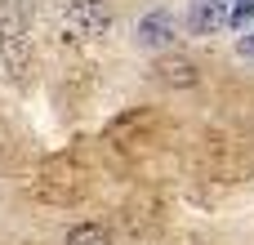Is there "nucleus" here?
<instances>
[{
  "label": "nucleus",
  "instance_id": "obj_8",
  "mask_svg": "<svg viewBox=\"0 0 254 245\" xmlns=\"http://www.w3.org/2000/svg\"><path fill=\"white\" fill-rule=\"evenodd\" d=\"M254 18V0H232V22H246Z\"/></svg>",
  "mask_w": 254,
  "mask_h": 245
},
{
  "label": "nucleus",
  "instance_id": "obj_6",
  "mask_svg": "<svg viewBox=\"0 0 254 245\" xmlns=\"http://www.w3.org/2000/svg\"><path fill=\"white\" fill-rule=\"evenodd\" d=\"M188 22H192V31H196V36H205V31L223 27V22H228V0H196Z\"/></svg>",
  "mask_w": 254,
  "mask_h": 245
},
{
  "label": "nucleus",
  "instance_id": "obj_9",
  "mask_svg": "<svg viewBox=\"0 0 254 245\" xmlns=\"http://www.w3.org/2000/svg\"><path fill=\"white\" fill-rule=\"evenodd\" d=\"M237 49H241V58H254V31H250V36H241V40H237Z\"/></svg>",
  "mask_w": 254,
  "mask_h": 245
},
{
  "label": "nucleus",
  "instance_id": "obj_2",
  "mask_svg": "<svg viewBox=\"0 0 254 245\" xmlns=\"http://www.w3.org/2000/svg\"><path fill=\"white\" fill-rule=\"evenodd\" d=\"M152 76H156L161 85H170V89H192V85L201 80L196 62H192V58H179V54L156 58V62H152Z\"/></svg>",
  "mask_w": 254,
  "mask_h": 245
},
{
  "label": "nucleus",
  "instance_id": "obj_1",
  "mask_svg": "<svg viewBox=\"0 0 254 245\" xmlns=\"http://www.w3.org/2000/svg\"><path fill=\"white\" fill-rule=\"evenodd\" d=\"M112 27V4L107 0H63V31L71 40H94Z\"/></svg>",
  "mask_w": 254,
  "mask_h": 245
},
{
  "label": "nucleus",
  "instance_id": "obj_7",
  "mask_svg": "<svg viewBox=\"0 0 254 245\" xmlns=\"http://www.w3.org/2000/svg\"><path fill=\"white\" fill-rule=\"evenodd\" d=\"M67 245H112V232L98 228V223H76L67 232Z\"/></svg>",
  "mask_w": 254,
  "mask_h": 245
},
{
  "label": "nucleus",
  "instance_id": "obj_3",
  "mask_svg": "<svg viewBox=\"0 0 254 245\" xmlns=\"http://www.w3.org/2000/svg\"><path fill=\"white\" fill-rule=\"evenodd\" d=\"M31 67V40L27 36H0V80H18Z\"/></svg>",
  "mask_w": 254,
  "mask_h": 245
},
{
  "label": "nucleus",
  "instance_id": "obj_5",
  "mask_svg": "<svg viewBox=\"0 0 254 245\" xmlns=\"http://www.w3.org/2000/svg\"><path fill=\"white\" fill-rule=\"evenodd\" d=\"M36 18V0H0V36H27Z\"/></svg>",
  "mask_w": 254,
  "mask_h": 245
},
{
  "label": "nucleus",
  "instance_id": "obj_4",
  "mask_svg": "<svg viewBox=\"0 0 254 245\" xmlns=\"http://www.w3.org/2000/svg\"><path fill=\"white\" fill-rule=\"evenodd\" d=\"M170 40H174V18L165 9H152L138 18V45L143 49H165Z\"/></svg>",
  "mask_w": 254,
  "mask_h": 245
}]
</instances>
